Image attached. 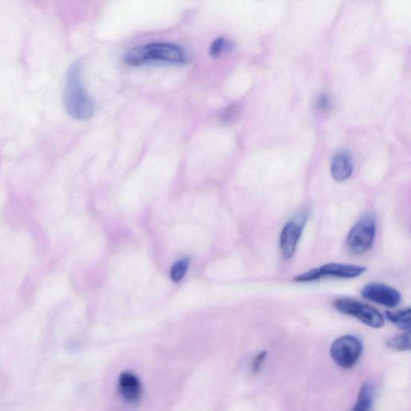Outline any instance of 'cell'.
<instances>
[{
    "mask_svg": "<svg viewBox=\"0 0 411 411\" xmlns=\"http://www.w3.org/2000/svg\"><path fill=\"white\" fill-rule=\"evenodd\" d=\"M63 103L67 113L74 119L86 121L94 115V102L85 89L79 63H73L68 70L63 89Z\"/></svg>",
    "mask_w": 411,
    "mask_h": 411,
    "instance_id": "obj_1",
    "label": "cell"
},
{
    "mask_svg": "<svg viewBox=\"0 0 411 411\" xmlns=\"http://www.w3.org/2000/svg\"><path fill=\"white\" fill-rule=\"evenodd\" d=\"M125 62L130 66H140L152 62L180 63L185 61L183 49L170 43L157 42L138 46L127 51Z\"/></svg>",
    "mask_w": 411,
    "mask_h": 411,
    "instance_id": "obj_2",
    "label": "cell"
},
{
    "mask_svg": "<svg viewBox=\"0 0 411 411\" xmlns=\"http://www.w3.org/2000/svg\"><path fill=\"white\" fill-rule=\"evenodd\" d=\"M334 307L341 314L355 317L369 327L379 329L384 326L385 318L381 312L356 300L339 299L334 302Z\"/></svg>",
    "mask_w": 411,
    "mask_h": 411,
    "instance_id": "obj_3",
    "label": "cell"
},
{
    "mask_svg": "<svg viewBox=\"0 0 411 411\" xmlns=\"http://www.w3.org/2000/svg\"><path fill=\"white\" fill-rule=\"evenodd\" d=\"M376 235V221L372 215L364 216L350 231L347 238L349 250L354 254L367 252L372 247Z\"/></svg>",
    "mask_w": 411,
    "mask_h": 411,
    "instance_id": "obj_4",
    "label": "cell"
},
{
    "mask_svg": "<svg viewBox=\"0 0 411 411\" xmlns=\"http://www.w3.org/2000/svg\"><path fill=\"white\" fill-rule=\"evenodd\" d=\"M362 352L361 341L350 335L343 336L336 340L330 349V355L333 361L344 369L355 367Z\"/></svg>",
    "mask_w": 411,
    "mask_h": 411,
    "instance_id": "obj_5",
    "label": "cell"
},
{
    "mask_svg": "<svg viewBox=\"0 0 411 411\" xmlns=\"http://www.w3.org/2000/svg\"><path fill=\"white\" fill-rule=\"evenodd\" d=\"M306 220V214L300 213L283 227L280 236V247L282 256L286 259H290L296 252Z\"/></svg>",
    "mask_w": 411,
    "mask_h": 411,
    "instance_id": "obj_6",
    "label": "cell"
},
{
    "mask_svg": "<svg viewBox=\"0 0 411 411\" xmlns=\"http://www.w3.org/2000/svg\"><path fill=\"white\" fill-rule=\"evenodd\" d=\"M362 296L373 302L389 308H395L400 304L402 296L397 289L384 283H372L364 287Z\"/></svg>",
    "mask_w": 411,
    "mask_h": 411,
    "instance_id": "obj_7",
    "label": "cell"
},
{
    "mask_svg": "<svg viewBox=\"0 0 411 411\" xmlns=\"http://www.w3.org/2000/svg\"><path fill=\"white\" fill-rule=\"evenodd\" d=\"M118 391L126 401L136 402L142 395V386L134 373L125 372L119 376Z\"/></svg>",
    "mask_w": 411,
    "mask_h": 411,
    "instance_id": "obj_8",
    "label": "cell"
},
{
    "mask_svg": "<svg viewBox=\"0 0 411 411\" xmlns=\"http://www.w3.org/2000/svg\"><path fill=\"white\" fill-rule=\"evenodd\" d=\"M319 269L321 277L344 278L352 279L361 276L367 271L363 266L330 263L321 266Z\"/></svg>",
    "mask_w": 411,
    "mask_h": 411,
    "instance_id": "obj_9",
    "label": "cell"
},
{
    "mask_svg": "<svg viewBox=\"0 0 411 411\" xmlns=\"http://www.w3.org/2000/svg\"><path fill=\"white\" fill-rule=\"evenodd\" d=\"M352 171L350 155L339 152L334 155L331 163V173L336 181L343 182L348 179Z\"/></svg>",
    "mask_w": 411,
    "mask_h": 411,
    "instance_id": "obj_10",
    "label": "cell"
},
{
    "mask_svg": "<svg viewBox=\"0 0 411 411\" xmlns=\"http://www.w3.org/2000/svg\"><path fill=\"white\" fill-rule=\"evenodd\" d=\"M386 317L398 327L411 332V308L396 312L387 311Z\"/></svg>",
    "mask_w": 411,
    "mask_h": 411,
    "instance_id": "obj_11",
    "label": "cell"
},
{
    "mask_svg": "<svg viewBox=\"0 0 411 411\" xmlns=\"http://www.w3.org/2000/svg\"><path fill=\"white\" fill-rule=\"evenodd\" d=\"M373 391L369 384H364L359 391L357 400L352 411H372Z\"/></svg>",
    "mask_w": 411,
    "mask_h": 411,
    "instance_id": "obj_12",
    "label": "cell"
},
{
    "mask_svg": "<svg viewBox=\"0 0 411 411\" xmlns=\"http://www.w3.org/2000/svg\"><path fill=\"white\" fill-rule=\"evenodd\" d=\"M387 346L390 349L397 351L411 350V332L407 331L406 333L395 336V337L388 341Z\"/></svg>",
    "mask_w": 411,
    "mask_h": 411,
    "instance_id": "obj_13",
    "label": "cell"
},
{
    "mask_svg": "<svg viewBox=\"0 0 411 411\" xmlns=\"http://www.w3.org/2000/svg\"><path fill=\"white\" fill-rule=\"evenodd\" d=\"M190 259L188 258L178 260V262L173 264L171 270V280L176 283L180 282L187 274Z\"/></svg>",
    "mask_w": 411,
    "mask_h": 411,
    "instance_id": "obj_14",
    "label": "cell"
},
{
    "mask_svg": "<svg viewBox=\"0 0 411 411\" xmlns=\"http://www.w3.org/2000/svg\"><path fill=\"white\" fill-rule=\"evenodd\" d=\"M240 109L237 105H233L225 109L221 114V120L226 123L234 121L240 116Z\"/></svg>",
    "mask_w": 411,
    "mask_h": 411,
    "instance_id": "obj_15",
    "label": "cell"
},
{
    "mask_svg": "<svg viewBox=\"0 0 411 411\" xmlns=\"http://www.w3.org/2000/svg\"><path fill=\"white\" fill-rule=\"evenodd\" d=\"M321 278L319 269H314L295 277L294 281L297 282H311L320 280Z\"/></svg>",
    "mask_w": 411,
    "mask_h": 411,
    "instance_id": "obj_16",
    "label": "cell"
},
{
    "mask_svg": "<svg viewBox=\"0 0 411 411\" xmlns=\"http://www.w3.org/2000/svg\"><path fill=\"white\" fill-rule=\"evenodd\" d=\"M226 45H227V42H226L224 38H218L211 45L210 55L213 57L219 56L226 48Z\"/></svg>",
    "mask_w": 411,
    "mask_h": 411,
    "instance_id": "obj_17",
    "label": "cell"
},
{
    "mask_svg": "<svg viewBox=\"0 0 411 411\" xmlns=\"http://www.w3.org/2000/svg\"><path fill=\"white\" fill-rule=\"evenodd\" d=\"M266 357H267V352L264 351L259 352V354L256 357H254L252 366L253 373H258L259 372V369L262 368V364L265 360Z\"/></svg>",
    "mask_w": 411,
    "mask_h": 411,
    "instance_id": "obj_18",
    "label": "cell"
},
{
    "mask_svg": "<svg viewBox=\"0 0 411 411\" xmlns=\"http://www.w3.org/2000/svg\"><path fill=\"white\" fill-rule=\"evenodd\" d=\"M317 107L320 109L325 110L327 109L329 106V98L325 96L322 95L319 97L317 102Z\"/></svg>",
    "mask_w": 411,
    "mask_h": 411,
    "instance_id": "obj_19",
    "label": "cell"
}]
</instances>
